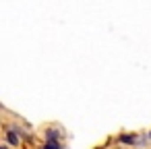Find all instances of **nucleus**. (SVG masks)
Segmentation results:
<instances>
[{
	"instance_id": "obj_1",
	"label": "nucleus",
	"mask_w": 151,
	"mask_h": 149,
	"mask_svg": "<svg viewBox=\"0 0 151 149\" xmlns=\"http://www.w3.org/2000/svg\"><path fill=\"white\" fill-rule=\"evenodd\" d=\"M6 139H9V143H11V145H19V137H17V135H15V130H11V128L6 130Z\"/></svg>"
},
{
	"instance_id": "obj_2",
	"label": "nucleus",
	"mask_w": 151,
	"mask_h": 149,
	"mask_svg": "<svg viewBox=\"0 0 151 149\" xmlns=\"http://www.w3.org/2000/svg\"><path fill=\"white\" fill-rule=\"evenodd\" d=\"M44 149H60V145H58L56 141H48V143L44 145Z\"/></svg>"
},
{
	"instance_id": "obj_3",
	"label": "nucleus",
	"mask_w": 151,
	"mask_h": 149,
	"mask_svg": "<svg viewBox=\"0 0 151 149\" xmlns=\"http://www.w3.org/2000/svg\"><path fill=\"white\" fill-rule=\"evenodd\" d=\"M58 139V132L56 130H48V141H56Z\"/></svg>"
},
{
	"instance_id": "obj_4",
	"label": "nucleus",
	"mask_w": 151,
	"mask_h": 149,
	"mask_svg": "<svg viewBox=\"0 0 151 149\" xmlns=\"http://www.w3.org/2000/svg\"><path fill=\"white\" fill-rule=\"evenodd\" d=\"M124 143H134V137H122Z\"/></svg>"
},
{
	"instance_id": "obj_5",
	"label": "nucleus",
	"mask_w": 151,
	"mask_h": 149,
	"mask_svg": "<svg viewBox=\"0 0 151 149\" xmlns=\"http://www.w3.org/2000/svg\"><path fill=\"white\" fill-rule=\"evenodd\" d=\"M149 139H151V132H149Z\"/></svg>"
},
{
	"instance_id": "obj_6",
	"label": "nucleus",
	"mask_w": 151,
	"mask_h": 149,
	"mask_svg": "<svg viewBox=\"0 0 151 149\" xmlns=\"http://www.w3.org/2000/svg\"><path fill=\"white\" fill-rule=\"evenodd\" d=\"M2 149H6V147H2Z\"/></svg>"
}]
</instances>
